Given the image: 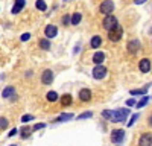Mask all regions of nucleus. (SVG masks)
<instances>
[{"mask_svg":"<svg viewBox=\"0 0 152 146\" xmlns=\"http://www.w3.org/2000/svg\"><path fill=\"white\" fill-rule=\"evenodd\" d=\"M128 114H129L128 108H119V110H116V111H111L108 119H110V122H113V123H117V122H123L126 117H128Z\"/></svg>","mask_w":152,"mask_h":146,"instance_id":"nucleus-1","label":"nucleus"},{"mask_svg":"<svg viewBox=\"0 0 152 146\" xmlns=\"http://www.w3.org/2000/svg\"><path fill=\"white\" fill-rule=\"evenodd\" d=\"M122 36H123V29H122L120 24H117V26L114 28V29L108 31V40L113 41V43L120 41V40H122Z\"/></svg>","mask_w":152,"mask_h":146,"instance_id":"nucleus-2","label":"nucleus"},{"mask_svg":"<svg viewBox=\"0 0 152 146\" xmlns=\"http://www.w3.org/2000/svg\"><path fill=\"white\" fill-rule=\"evenodd\" d=\"M119 24V21H117V18L114 17V15H111V14H107L105 15V18L102 20V28L105 29V31H111V29H114Z\"/></svg>","mask_w":152,"mask_h":146,"instance_id":"nucleus-3","label":"nucleus"},{"mask_svg":"<svg viewBox=\"0 0 152 146\" xmlns=\"http://www.w3.org/2000/svg\"><path fill=\"white\" fill-rule=\"evenodd\" d=\"M107 73H108V70H107V67H104L102 64H96V67L93 69V78L94 79H104L105 76H107Z\"/></svg>","mask_w":152,"mask_h":146,"instance_id":"nucleus-4","label":"nucleus"},{"mask_svg":"<svg viewBox=\"0 0 152 146\" xmlns=\"http://www.w3.org/2000/svg\"><path fill=\"white\" fill-rule=\"evenodd\" d=\"M99 11L102 12V14H111V12L114 11V3L111 2V0H104L102 3L99 5Z\"/></svg>","mask_w":152,"mask_h":146,"instance_id":"nucleus-5","label":"nucleus"},{"mask_svg":"<svg viewBox=\"0 0 152 146\" xmlns=\"http://www.w3.org/2000/svg\"><path fill=\"white\" fill-rule=\"evenodd\" d=\"M53 82V72L50 69H46L43 73H41V84L44 85H50Z\"/></svg>","mask_w":152,"mask_h":146,"instance_id":"nucleus-6","label":"nucleus"},{"mask_svg":"<svg viewBox=\"0 0 152 146\" xmlns=\"http://www.w3.org/2000/svg\"><path fill=\"white\" fill-rule=\"evenodd\" d=\"M125 139V131L123 129H114L111 131V142L113 143H122Z\"/></svg>","mask_w":152,"mask_h":146,"instance_id":"nucleus-7","label":"nucleus"},{"mask_svg":"<svg viewBox=\"0 0 152 146\" xmlns=\"http://www.w3.org/2000/svg\"><path fill=\"white\" fill-rule=\"evenodd\" d=\"M44 35L46 38H55V36L58 35V28L55 26V24H47V26L44 28Z\"/></svg>","mask_w":152,"mask_h":146,"instance_id":"nucleus-8","label":"nucleus"},{"mask_svg":"<svg viewBox=\"0 0 152 146\" xmlns=\"http://www.w3.org/2000/svg\"><path fill=\"white\" fill-rule=\"evenodd\" d=\"M78 96H79V101H81V102H88V101H91L93 93H91L90 88H81Z\"/></svg>","mask_w":152,"mask_h":146,"instance_id":"nucleus-9","label":"nucleus"},{"mask_svg":"<svg viewBox=\"0 0 152 146\" xmlns=\"http://www.w3.org/2000/svg\"><path fill=\"white\" fill-rule=\"evenodd\" d=\"M138 70L143 72V73H149V70H151V61L148 58L140 59V63H138Z\"/></svg>","mask_w":152,"mask_h":146,"instance_id":"nucleus-10","label":"nucleus"},{"mask_svg":"<svg viewBox=\"0 0 152 146\" xmlns=\"http://www.w3.org/2000/svg\"><path fill=\"white\" fill-rule=\"evenodd\" d=\"M138 145H142V146H149V145H152V134H151V132H145L143 136L138 139Z\"/></svg>","mask_w":152,"mask_h":146,"instance_id":"nucleus-11","label":"nucleus"},{"mask_svg":"<svg viewBox=\"0 0 152 146\" xmlns=\"http://www.w3.org/2000/svg\"><path fill=\"white\" fill-rule=\"evenodd\" d=\"M126 47H128V52L129 53H137V50L140 49V43H138V40H131L128 44H126Z\"/></svg>","mask_w":152,"mask_h":146,"instance_id":"nucleus-12","label":"nucleus"},{"mask_svg":"<svg viewBox=\"0 0 152 146\" xmlns=\"http://www.w3.org/2000/svg\"><path fill=\"white\" fill-rule=\"evenodd\" d=\"M24 5H26V0H15L14 6H12V14H20Z\"/></svg>","mask_w":152,"mask_h":146,"instance_id":"nucleus-13","label":"nucleus"},{"mask_svg":"<svg viewBox=\"0 0 152 146\" xmlns=\"http://www.w3.org/2000/svg\"><path fill=\"white\" fill-rule=\"evenodd\" d=\"M59 102L62 107H70L73 104V97H72V94H62L59 97Z\"/></svg>","mask_w":152,"mask_h":146,"instance_id":"nucleus-14","label":"nucleus"},{"mask_svg":"<svg viewBox=\"0 0 152 146\" xmlns=\"http://www.w3.org/2000/svg\"><path fill=\"white\" fill-rule=\"evenodd\" d=\"M14 93H15V88L12 87V85H6V87L3 88V91H2V97L3 99H9Z\"/></svg>","mask_w":152,"mask_h":146,"instance_id":"nucleus-15","label":"nucleus"},{"mask_svg":"<svg viewBox=\"0 0 152 146\" xmlns=\"http://www.w3.org/2000/svg\"><path fill=\"white\" fill-rule=\"evenodd\" d=\"M105 58H107V55H105L104 52H96V53L93 55V63H94V64H102L104 61H105Z\"/></svg>","mask_w":152,"mask_h":146,"instance_id":"nucleus-16","label":"nucleus"},{"mask_svg":"<svg viewBox=\"0 0 152 146\" xmlns=\"http://www.w3.org/2000/svg\"><path fill=\"white\" fill-rule=\"evenodd\" d=\"M100 44H102V38H100L99 35H94V36H91V40H90V47H93V49H97V47H100Z\"/></svg>","mask_w":152,"mask_h":146,"instance_id":"nucleus-17","label":"nucleus"},{"mask_svg":"<svg viewBox=\"0 0 152 146\" xmlns=\"http://www.w3.org/2000/svg\"><path fill=\"white\" fill-rule=\"evenodd\" d=\"M81 20H82V14H81V12H75V14L72 15V18H70V24L78 26V24L81 23Z\"/></svg>","mask_w":152,"mask_h":146,"instance_id":"nucleus-18","label":"nucleus"},{"mask_svg":"<svg viewBox=\"0 0 152 146\" xmlns=\"http://www.w3.org/2000/svg\"><path fill=\"white\" fill-rule=\"evenodd\" d=\"M73 119V114L72 113H62L61 116H58L55 119V122H67V120H72Z\"/></svg>","mask_w":152,"mask_h":146,"instance_id":"nucleus-19","label":"nucleus"},{"mask_svg":"<svg viewBox=\"0 0 152 146\" xmlns=\"http://www.w3.org/2000/svg\"><path fill=\"white\" fill-rule=\"evenodd\" d=\"M38 46H40V49H43V50H49V49H50L49 38H41L40 41H38Z\"/></svg>","mask_w":152,"mask_h":146,"instance_id":"nucleus-20","label":"nucleus"},{"mask_svg":"<svg viewBox=\"0 0 152 146\" xmlns=\"http://www.w3.org/2000/svg\"><path fill=\"white\" fill-rule=\"evenodd\" d=\"M31 132H32V128L23 126V128L20 129V137H21V139H28V137L31 136Z\"/></svg>","mask_w":152,"mask_h":146,"instance_id":"nucleus-21","label":"nucleus"},{"mask_svg":"<svg viewBox=\"0 0 152 146\" xmlns=\"http://www.w3.org/2000/svg\"><path fill=\"white\" fill-rule=\"evenodd\" d=\"M46 99H47L49 102H56V101H58V93L53 91V90L49 91V93L46 94Z\"/></svg>","mask_w":152,"mask_h":146,"instance_id":"nucleus-22","label":"nucleus"},{"mask_svg":"<svg viewBox=\"0 0 152 146\" xmlns=\"http://www.w3.org/2000/svg\"><path fill=\"white\" fill-rule=\"evenodd\" d=\"M35 6H37V9H40V11H43V12L47 11V5H46L44 0H37V2H35Z\"/></svg>","mask_w":152,"mask_h":146,"instance_id":"nucleus-23","label":"nucleus"},{"mask_svg":"<svg viewBox=\"0 0 152 146\" xmlns=\"http://www.w3.org/2000/svg\"><path fill=\"white\" fill-rule=\"evenodd\" d=\"M8 125H9V120H8L6 117H0V131L6 129V128H8Z\"/></svg>","mask_w":152,"mask_h":146,"instance_id":"nucleus-24","label":"nucleus"},{"mask_svg":"<svg viewBox=\"0 0 152 146\" xmlns=\"http://www.w3.org/2000/svg\"><path fill=\"white\" fill-rule=\"evenodd\" d=\"M148 101H149V96H145L142 101H138V102L135 104V107H137V108H143V107L148 104Z\"/></svg>","mask_w":152,"mask_h":146,"instance_id":"nucleus-25","label":"nucleus"},{"mask_svg":"<svg viewBox=\"0 0 152 146\" xmlns=\"http://www.w3.org/2000/svg\"><path fill=\"white\" fill-rule=\"evenodd\" d=\"M31 120H35V116H32V114L21 116V122H23V123H28V122H31Z\"/></svg>","mask_w":152,"mask_h":146,"instance_id":"nucleus-26","label":"nucleus"},{"mask_svg":"<svg viewBox=\"0 0 152 146\" xmlns=\"http://www.w3.org/2000/svg\"><path fill=\"white\" fill-rule=\"evenodd\" d=\"M146 90H148V87L138 88V90H131V96H135V94H146Z\"/></svg>","mask_w":152,"mask_h":146,"instance_id":"nucleus-27","label":"nucleus"},{"mask_svg":"<svg viewBox=\"0 0 152 146\" xmlns=\"http://www.w3.org/2000/svg\"><path fill=\"white\" fill-rule=\"evenodd\" d=\"M90 117H93V113H91V111H87V113L79 114V116H78V120H82V119H90Z\"/></svg>","mask_w":152,"mask_h":146,"instance_id":"nucleus-28","label":"nucleus"},{"mask_svg":"<svg viewBox=\"0 0 152 146\" xmlns=\"http://www.w3.org/2000/svg\"><path fill=\"white\" fill-rule=\"evenodd\" d=\"M70 14H64V15H62V24H64V26H69V24H70Z\"/></svg>","mask_w":152,"mask_h":146,"instance_id":"nucleus-29","label":"nucleus"},{"mask_svg":"<svg viewBox=\"0 0 152 146\" xmlns=\"http://www.w3.org/2000/svg\"><path fill=\"white\" fill-rule=\"evenodd\" d=\"M43 128H46V123H37V125L32 128V131H38V129H43Z\"/></svg>","mask_w":152,"mask_h":146,"instance_id":"nucleus-30","label":"nucleus"},{"mask_svg":"<svg viewBox=\"0 0 152 146\" xmlns=\"http://www.w3.org/2000/svg\"><path fill=\"white\" fill-rule=\"evenodd\" d=\"M29 38H31V34H29V32H26V34H23V35L20 36V40H21V41H28Z\"/></svg>","mask_w":152,"mask_h":146,"instance_id":"nucleus-31","label":"nucleus"},{"mask_svg":"<svg viewBox=\"0 0 152 146\" xmlns=\"http://www.w3.org/2000/svg\"><path fill=\"white\" fill-rule=\"evenodd\" d=\"M137 119H138V114H134V116H132V119H131V120L128 122V126H131V125H134V122H135Z\"/></svg>","mask_w":152,"mask_h":146,"instance_id":"nucleus-32","label":"nucleus"},{"mask_svg":"<svg viewBox=\"0 0 152 146\" xmlns=\"http://www.w3.org/2000/svg\"><path fill=\"white\" fill-rule=\"evenodd\" d=\"M17 132H18V131H17L15 128H14V129H11V132H8V137H14Z\"/></svg>","mask_w":152,"mask_h":146,"instance_id":"nucleus-33","label":"nucleus"},{"mask_svg":"<svg viewBox=\"0 0 152 146\" xmlns=\"http://www.w3.org/2000/svg\"><path fill=\"white\" fill-rule=\"evenodd\" d=\"M126 105H128V107H134L135 105V101L134 99H128V101H126Z\"/></svg>","mask_w":152,"mask_h":146,"instance_id":"nucleus-34","label":"nucleus"},{"mask_svg":"<svg viewBox=\"0 0 152 146\" xmlns=\"http://www.w3.org/2000/svg\"><path fill=\"white\" fill-rule=\"evenodd\" d=\"M132 2L135 3V5H143V3H146L148 0H132Z\"/></svg>","mask_w":152,"mask_h":146,"instance_id":"nucleus-35","label":"nucleus"},{"mask_svg":"<svg viewBox=\"0 0 152 146\" xmlns=\"http://www.w3.org/2000/svg\"><path fill=\"white\" fill-rule=\"evenodd\" d=\"M148 123H149V125H151V126H152V114H151V116H149V117H148Z\"/></svg>","mask_w":152,"mask_h":146,"instance_id":"nucleus-36","label":"nucleus"},{"mask_svg":"<svg viewBox=\"0 0 152 146\" xmlns=\"http://www.w3.org/2000/svg\"><path fill=\"white\" fill-rule=\"evenodd\" d=\"M66 2H69V0H66Z\"/></svg>","mask_w":152,"mask_h":146,"instance_id":"nucleus-37","label":"nucleus"}]
</instances>
